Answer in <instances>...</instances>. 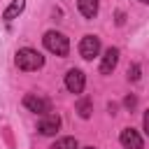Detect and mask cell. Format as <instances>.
I'll list each match as a JSON object with an SVG mask.
<instances>
[{"label": "cell", "instance_id": "8", "mask_svg": "<svg viewBox=\"0 0 149 149\" xmlns=\"http://www.w3.org/2000/svg\"><path fill=\"white\" fill-rule=\"evenodd\" d=\"M116 63H119V49H116V47H109V49L105 51L102 61H100V72H102V74H109V72L116 68Z\"/></svg>", "mask_w": 149, "mask_h": 149}, {"label": "cell", "instance_id": "12", "mask_svg": "<svg viewBox=\"0 0 149 149\" xmlns=\"http://www.w3.org/2000/svg\"><path fill=\"white\" fill-rule=\"evenodd\" d=\"M77 112H79V116H81V119H88V116H91V112H93L91 100H81V102L77 105Z\"/></svg>", "mask_w": 149, "mask_h": 149}, {"label": "cell", "instance_id": "10", "mask_svg": "<svg viewBox=\"0 0 149 149\" xmlns=\"http://www.w3.org/2000/svg\"><path fill=\"white\" fill-rule=\"evenodd\" d=\"M23 7H26V0H12V2H9V7L5 9L2 19H5V21H12V19H16V16L23 12Z\"/></svg>", "mask_w": 149, "mask_h": 149}, {"label": "cell", "instance_id": "2", "mask_svg": "<svg viewBox=\"0 0 149 149\" xmlns=\"http://www.w3.org/2000/svg\"><path fill=\"white\" fill-rule=\"evenodd\" d=\"M44 47H47L51 54H56V56H65V54L70 51L68 37H65L63 33H58V30H49V33L44 35Z\"/></svg>", "mask_w": 149, "mask_h": 149}, {"label": "cell", "instance_id": "6", "mask_svg": "<svg viewBox=\"0 0 149 149\" xmlns=\"http://www.w3.org/2000/svg\"><path fill=\"white\" fill-rule=\"evenodd\" d=\"M40 133L42 135H54V133H58V128H61V116L58 114H44L42 119H40Z\"/></svg>", "mask_w": 149, "mask_h": 149}, {"label": "cell", "instance_id": "11", "mask_svg": "<svg viewBox=\"0 0 149 149\" xmlns=\"http://www.w3.org/2000/svg\"><path fill=\"white\" fill-rule=\"evenodd\" d=\"M51 149H79V147H77V140L74 137H61Z\"/></svg>", "mask_w": 149, "mask_h": 149}, {"label": "cell", "instance_id": "16", "mask_svg": "<svg viewBox=\"0 0 149 149\" xmlns=\"http://www.w3.org/2000/svg\"><path fill=\"white\" fill-rule=\"evenodd\" d=\"M116 23H119V26L123 23V12H119V14H116Z\"/></svg>", "mask_w": 149, "mask_h": 149}, {"label": "cell", "instance_id": "14", "mask_svg": "<svg viewBox=\"0 0 149 149\" xmlns=\"http://www.w3.org/2000/svg\"><path fill=\"white\" fill-rule=\"evenodd\" d=\"M142 126H144V133L149 135V109L144 112V119H142Z\"/></svg>", "mask_w": 149, "mask_h": 149}, {"label": "cell", "instance_id": "7", "mask_svg": "<svg viewBox=\"0 0 149 149\" xmlns=\"http://www.w3.org/2000/svg\"><path fill=\"white\" fill-rule=\"evenodd\" d=\"M119 140H121V144L126 149H142V137H140V133L135 128H123Z\"/></svg>", "mask_w": 149, "mask_h": 149}, {"label": "cell", "instance_id": "9", "mask_svg": "<svg viewBox=\"0 0 149 149\" xmlns=\"http://www.w3.org/2000/svg\"><path fill=\"white\" fill-rule=\"evenodd\" d=\"M77 7L81 12V16H86V19H93L98 14V0H77Z\"/></svg>", "mask_w": 149, "mask_h": 149}, {"label": "cell", "instance_id": "13", "mask_svg": "<svg viewBox=\"0 0 149 149\" xmlns=\"http://www.w3.org/2000/svg\"><path fill=\"white\" fill-rule=\"evenodd\" d=\"M128 79H133V81L140 79V65H130L128 68Z\"/></svg>", "mask_w": 149, "mask_h": 149}, {"label": "cell", "instance_id": "15", "mask_svg": "<svg viewBox=\"0 0 149 149\" xmlns=\"http://www.w3.org/2000/svg\"><path fill=\"white\" fill-rule=\"evenodd\" d=\"M126 107H135V98H133V95L126 98Z\"/></svg>", "mask_w": 149, "mask_h": 149}, {"label": "cell", "instance_id": "1", "mask_svg": "<svg viewBox=\"0 0 149 149\" xmlns=\"http://www.w3.org/2000/svg\"><path fill=\"white\" fill-rule=\"evenodd\" d=\"M16 65H19V70H26V72L40 70V68L44 65V56H42L40 51L30 49V47H23V49L16 51Z\"/></svg>", "mask_w": 149, "mask_h": 149}, {"label": "cell", "instance_id": "18", "mask_svg": "<svg viewBox=\"0 0 149 149\" xmlns=\"http://www.w3.org/2000/svg\"><path fill=\"white\" fill-rule=\"evenodd\" d=\"M84 149H93V147H84Z\"/></svg>", "mask_w": 149, "mask_h": 149}, {"label": "cell", "instance_id": "17", "mask_svg": "<svg viewBox=\"0 0 149 149\" xmlns=\"http://www.w3.org/2000/svg\"><path fill=\"white\" fill-rule=\"evenodd\" d=\"M140 2H144V5H149V0H140Z\"/></svg>", "mask_w": 149, "mask_h": 149}, {"label": "cell", "instance_id": "4", "mask_svg": "<svg viewBox=\"0 0 149 149\" xmlns=\"http://www.w3.org/2000/svg\"><path fill=\"white\" fill-rule=\"evenodd\" d=\"M23 105L30 109V112H35V114H49L51 112V102L47 100V98H42V95H35V93H28L26 98H23Z\"/></svg>", "mask_w": 149, "mask_h": 149}, {"label": "cell", "instance_id": "5", "mask_svg": "<svg viewBox=\"0 0 149 149\" xmlns=\"http://www.w3.org/2000/svg\"><path fill=\"white\" fill-rule=\"evenodd\" d=\"M84 84H86V77H84L81 70H77V68L68 70V74H65V88L70 93H81L84 91Z\"/></svg>", "mask_w": 149, "mask_h": 149}, {"label": "cell", "instance_id": "3", "mask_svg": "<svg viewBox=\"0 0 149 149\" xmlns=\"http://www.w3.org/2000/svg\"><path fill=\"white\" fill-rule=\"evenodd\" d=\"M98 51H100V40H98L95 35H84L81 42H79V54H81V58L93 61V58L98 56Z\"/></svg>", "mask_w": 149, "mask_h": 149}]
</instances>
